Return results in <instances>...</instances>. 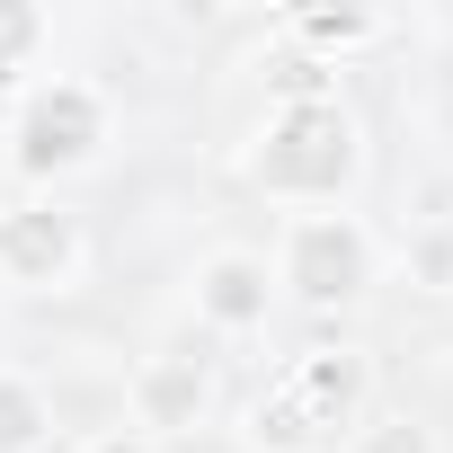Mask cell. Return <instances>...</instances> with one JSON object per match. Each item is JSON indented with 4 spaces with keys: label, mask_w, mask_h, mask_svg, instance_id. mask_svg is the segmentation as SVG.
I'll return each mask as SVG.
<instances>
[{
    "label": "cell",
    "mask_w": 453,
    "mask_h": 453,
    "mask_svg": "<svg viewBox=\"0 0 453 453\" xmlns=\"http://www.w3.org/2000/svg\"><path fill=\"white\" fill-rule=\"evenodd\" d=\"M365 116L347 98H285L258 116L250 151H241V178L285 204V213H311V204H356L365 187Z\"/></svg>",
    "instance_id": "1"
},
{
    "label": "cell",
    "mask_w": 453,
    "mask_h": 453,
    "mask_svg": "<svg viewBox=\"0 0 453 453\" xmlns=\"http://www.w3.org/2000/svg\"><path fill=\"white\" fill-rule=\"evenodd\" d=\"M365 409H373V356L356 338H320L285 356V373L241 409V444L250 453H338Z\"/></svg>",
    "instance_id": "2"
},
{
    "label": "cell",
    "mask_w": 453,
    "mask_h": 453,
    "mask_svg": "<svg viewBox=\"0 0 453 453\" xmlns=\"http://www.w3.org/2000/svg\"><path fill=\"white\" fill-rule=\"evenodd\" d=\"M276 294L303 303V311H356L373 285H382V241L356 204H311V213H285L276 222Z\"/></svg>",
    "instance_id": "3"
},
{
    "label": "cell",
    "mask_w": 453,
    "mask_h": 453,
    "mask_svg": "<svg viewBox=\"0 0 453 453\" xmlns=\"http://www.w3.org/2000/svg\"><path fill=\"white\" fill-rule=\"evenodd\" d=\"M116 142V107L89 72H54V81H27L19 107H10V169L19 187L54 196V178H81L98 169Z\"/></svg>",
    "instance_id": "4"
},
{
    "label": "cell",
    "mask_w": 453,
    "mask_h": 453,
    "mask_svg": "<svg viewBox=\"0 0 453 453\" xmlns=\"http://www.w3.org/2000/svg\"><path fill=\"white\" fill-rule=\"evenodd\" d=\"M89 267V241H81V213L54 204V196H10L0 204V294H72Z\"/></svg>",
    "instance_id": "5"
},
{
    "label": "cell",
    "mask_w": 453,
    "mask_h": 453,
    "mask_svg": "<svg viewBox=\"0 0 453 453\" xmlns=\"http://www.w3.org/2000/svg\"><path fill=\"white\" fill-rule=\"evenodd\" d=\"M125 426L151 435L160 453H169L178 435H204V426H213V365L187 356V347L142 356V365L125 373Z\"/></svg>",
    "instance_id": "6"
},
{
    "label": "cell",
    "mask_w": 453,
    "mask_h": 453,
    "mask_svg": "<svg viewBox=\"0 0 453 453\" xmlns=\"http://www.w3.org/2000/svg\"><path fill=\"white\" fill-rule=\"evenodd\" d=\"M276 303H285V294H276L267 250L222 241V250H204V258L187 267V311H196V329H213V338H258Z\"/></svg>",
    "instance_id": "7"
},
{
    "label": "cell",
    "mask_w": 453,
    "mask_h": 453,
    "mask_svg": "<svg viewBox=\"0 0 453 453\" xmlns=\"http://www.w3.org/2000/svg\"><path fill=\"white\" fill-rule=\"evenodd\" d=\"M285 36H294V54H311V63L338 72L347 54H373V45L391 36V19H373V10H294Z\"/></svg>",
    "instance_id": "8"
},
{
    "label": "cell",
    "mask_w": 453,
    "mask_h": 453,
    "mask_svg": "<svg viewBox=\"0 0 453 453\" xmlns=\"http://www.w3.org/2000/svg\"><path fill=\"white\" fill-rule=\"evenodd\" d=\"M63 418H54V391L36 373H10L0 365V453H54Z\"/></svg>",
    "instance_id": "9"
},
{
    "label": "cell",
    "mask_w": 453,
    "mask_h": 453,
    "mask_svg": "<svg viewBox=\"0 0 453 453\" xmlns=\"http://www.w3.org/2000/svg\"><path fill=\"white\" fill-rule=\"evenodd\" d=\"M338 453H444V444H435V426L418 409H365Z\"/></svg>",
    "instance_id": "10"
},
{
    "label": "cell",
    "mask_w": 453,
    "mask_h": 453,
    "mask_svg": "<svg viewBox=\"0 0 453 453\" xmlns=\"http://www.w3.org/2000/svg\"><path fill=\"white\" fill-rule=\"evenodd\" d=\"M400 258H409V285H426V294H453V222H426V232H418Z\"/></svg>",
    "instance_id": "11"
},
{
    "label": "cell",
    "mask_w": 453,
    "mask_h": 453,
    "mask_svg": "<svg viewBox=\"0 0 453 453\" xmlns=\"http://www.w3.org/2000/svg\"><path fill=\"white\" fill-rule=\"evenodd\" d=\"M36 45H45V19H36V10H19V0H0V89L27 72V54H36Z\"/></svg>",
    "instance_id": "12"
},
{
    "label": "cell",
    "mask_w": 453,
    "mask_h": 453,
    "mask_svg": "<svg viewBox=\"0 0 453 453\" xmlns=\"http://www.w3.org/2000/svg\"><path fill=\"white\" fill-rule=\"evenodd\" d=\"M72 453H160V444H151V435H134V426L116 418V426H89V435H81Z\"/></svg>",
    "instance_id": "13"
}]
</instances>
